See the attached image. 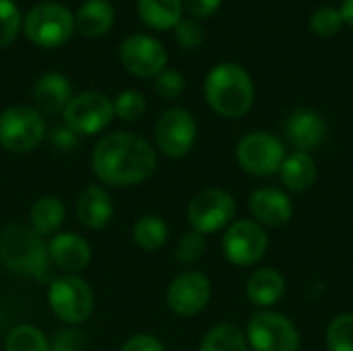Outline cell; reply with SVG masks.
<instances>
[{
	"instance_id": "1",
	"label": "cell",
	"mask_w": 353,
	"mask_h": 351,
	"mask_svg": "<svg viewBox=\"0 0 353 351\" xmlns=\"http://www.w3.org/2000/svg\"><path fill=\"white\" fill-rule=\"evenodd\" d=\"M93 174L108 186H137L149 180L157 168L151 143L132 132H110L93 147Z\"/></svg>"
},
{
	"instance_id": "2",
	"label": "cell",
	"mask_w": 353,
	"mask_h": 351,
	"mask_svg": "<svg viewBox=\"0 0 353 351\" xmlns=\"http://www.w3.org/2000/svg\"><path fill=\"white\" fill-rule=\"evenodd\" d=\"M205 99L223 118H242L254 103V83L246 68L234 62L217 64L205 79Z\"/></svg>"
},
{
	"instance_id": "3",
	"label": "cell",
	"mask_w": 353,
	"mask_h": 351,
	"mask_svg": "<svg viewBox=\"0 0 353 351\" xmlns=\"http://www.w3.org/2000/svg\"><path fill=\"white\" fill-rule=\"evenodd\" d=\"M48 244L29 225L12 223L0 234V263L17 275L41 277L48 267Z\"/></svg>"
},
{
	"instance_id": "4",
	"label": "cell",
	"mask_w": 353,
	"mask_h": 351,
	"mask_svg": "<svg viewBox=\"0 0 353 351\" xmlns=\"http://www.w3.org/2000/svg\"><path fill=\"white\" fill-rule=\"evenodd\" d=\"M23 29L35 46L60 48L74 33V17L60 2H39L25 14Z\"/></svg>"
},
{
	"instance_id": "5",
	"label": "cell",
	"mask_w": 353,
	"mask_h": 351,
	"mask_svg": "<svg viewBox=\"0 0 353 351\" xmlns=\"http://www.w3.org/2000/svg\"><path fill=\"white\" fill-rule=\"evenodd\" d=\"M46 137L43 116L25 103L6 108L0 114V147L10 153H29Z\"/></svg>"
},
{
	"instance_id": "6",
	"label": "cell",
	"mask_w": 353,
	"mask_h": 351,
	"mask_svg": "<svg viewBox=\"0 0 353 351\" xmlns=\"http://www.w3.org/2000/svg\"><path fill=\"white\" fill-rule=\"evenodd\" d=\"M48 304L52 312L66 325H83L95 306L91 285L79 275H62L50 283Z\"/></svg>"
},
{
	"instance_id": "7",
	"label": "cell",
	"mask_w": 353,
	"mask_h": 351,
	"mask_svg": "<svg viewBox=\"0 0 353 351\" xmlns=\"http://www.w3.org/2000/svg\"><path fill=\"white\" fill-rule=\"evenodd\" d=\"M246 341L254 351H298L302 345L294 321L273 310L252 314L246 327Z\"/></svg>"
},
{
	"instance_id": "8",
	"label": "cell",
	"mask_w": 353,
	"mask_h": 351,
	"mask_svg": "<svg viewBox=\"0 0 353 351\" xmlns=\"http://www.w3.org/2000/svg\"><path fill=\"white\" fill-rule=\"evenodd\" d=\"M236 159L246 174L256 178H269L279 172L285 159V147L275 134L254 130L242 137L236 145Z\"/></svg>"
},
{
	"instance_id": "9",
	"label": "cell",
	"mask_w": 353,
	"mask_h": 351,
	"mask_svg": "<svg viewBox=\"0 0 353 351\" xmlns=\"http://www.w3.org/2000/svg\"><path fill=\"white\" fill-rule=\"evenodd\" d=\"M221 248L234 267H252L267 254L269 236L254 219H238L225 228Z\"/></svg>"
},
{
	"instance_id": "10",
	"label": "cell",
	"mask_w": 353,
	"mask_h": 351,
	"mask_svg": "<svg viewBox=\"0 0 353 351\" xmlns=\"http://www.w3.org/2000/svg\"><path fill=\"white\" fill-rule=\"evenodd\" d=\"M62 116L72 134L91 137L101 132L114 120V101L99 91H85L68 101Z\"/></svg>"
},
{
	"instance_id": "11",
	"label": "cell",
	"mask_w": 353,
	"mask_h": 351,
	"mask_svg": "<svg viewBox=\"0 0 353 351\" xmlns=\"http://www.w3.org/2000/svg\"><path fill=\"white\" fill-rule=\"evenodd\" d=\"M236 217V201L221 188H207L199 192L188 205V221L194 232L203 236L225 230Z\"/></svg>"
},
{
	"instance_id": "12",
	"label": "cell",
	"mask_w": 353,
	"mask_h": 351,
	"mask_svg": "<svg viewBox=\"0 0 353 351\" xmlns=\"http://www.w3.org/2000/svg\"><path fill=\"white\" fill-rule=\"evenodd\" d=\"M155 143L165 157H184L196 143L194 116L184 108L165 110L155 122Z\"/></svg>"
},
{
	"instance_id": "13",
	"label": "cell",
	"mask_w": 353,
	"mask_h": 351,
	"mask_svg": "<svg viewBox=\"0 0 353 351\" xmlns=\"http://www.w3.org/2000/svg\"><path fill=\"white\" fill-rule=\"evenodd\" d=\"M209 300H211V281L201 271L180 273L178 277L172 279L165 292L168 308L182 319H190L203 312Z\"/></svg>"
},
{
	"instance_id": "14",
	"label": "cell",
	"mask_w": 353,
	"mask_h": 351,
	"mask_svg": "<svg viewBox=\"0 0 353 351\" xmlns=\"http://www.w3.org/2000/svg\"><path fill=\"white\" fill-rule=\"evenodd\" d=\"M120 60L130 74L139 79H149L157 77L165 68L168 52L159 39L145 33H134L122 41Z\"/></svg>"
},
{
	"instance_id": "15",
	"label": "cell",
	"mask_w": 353,
	"mask_h": 351,
	"mask_svg": "<svg viewBox=\"0 0 353 351\" xmlns=\"http://www.w3.org/2000/svg\"><path fill=\"white\" fill-rule=\"evenodd\" d=\"M283 132H285V139L296 147V151L310 153L327 141L329 126H327V120L316 110L298 108L296 112L288 116Z\"/></svg>"
},
{
	"instance_id": "16",
	"label": "cell",
	"mask_w": 353,
	"mask_h": 351,
	"mask_svg": "<svg viewBox=\"0 0 353 351\" xmlns=\"http://www.w3.org/2000/svg\"><path fill=\"white\" fill-rule=\"evenodd\" d=\"M48 259L64 275H79L91 263V246L74 232H58L48 242Z\"/></svg>"
},
{
	"instance_id": "17",
	"label": "cell",
	"mask_w": 353,
	"mask_h": 351,
	"mask_svg": "<svg viewBox=\"0 0 353 351\" xmlns=\"http://www.w3.org/2000/svg\"><path fill=\"white\" fill-rule=\"evenodd\" d=\"M248 209H250L254 221L261 225H267V228H281V225L290 223V219L294 215L292 199L283 190L271 188V186L252 190L248 197Z\"/></svg>"
},
{
	"instance_id": "18",
	"label": "cell",
	"mask_w": 353,
	"mask_h": 351,
	"mask_svg": "<svg viewBox=\"0 0 353 351\" xmlns=\"http://www.w3.org/2000/svg\"><path fill=\"white\" fill-rule=\"evenodd\" d=\"M72 99V85L62 72H46L33 85V101L37 112L56 116L66 110L68 101Z\"/></svg>"
},
{
	"instance_id": "19",
	"label": "cell",
	"mask_w": 353,
	"mask_h": 351,
	"mask_svg": "<svg viewBox=\"0 0 353 351\" xmlns=\"http://www.w3.org/2000/svg\"><path fill=\"white\" fill-rule=\"evenodd\" d=\"M114 215L110 192L101 184L87 186L77 199V217L89 230H103Z\"/></svg>"
},
{
	"instance_id": "20",
	"label": "cell",
	"mask_w": 353,
	"mask_h": 351,
	"mask_svg": "<svg viewBox=\"0 0 353 351\" xmlns=\"http://www.w3.org/2000/svg\"><path fill=\"white\" fill-rule=\"evenodd\" d=\"M285 294V277L277 269H259L250 275L246 283L248 300L259 308L275 306Z\"/></svg>"
},
{
	"instance_id": "21",
	"label": "cell",
	"mask_w": 353,
	"mask_h": 351,
	"mask_svg": "<svg viewBox=\"0 0 353 351\" xmlns=\"http://www.w3.org/2000/svg\"><path fill=\"white\" fill-rule=\"evenodd\" d=\"M116 10L110 0H87L74 14V29L85 37H99L114 25Z\"/></svg>"
},
{
	"instance_id": "22",
	"label": "cell",
	"mask_w": 353,
	"mask_h": 351,
	"mask_svg": "<svg viewBox=\"0 0 353 351\" xmlns=\"http://www.w3.org/2000/svg\"><path fill=\"white\" fill-rule=\"evenodd\" d=\"M279 176H281V182L288 190L304 192L316 182L319 168H316V161L310 153L294 151V153L285 155V159L279 168Z\"/></svg>"
},
{
	"instance_id": "23",
	"label": "cell",
	"mask_w": 353,
	"mask_h": 351,
	"mask_svg": "<svg viewBox=\"0 0 353 351\" xmlns=\"http://www.w3.org/2000/svg\"><path fill=\"white\" fill-rule=\"evenodd\" d=\"M64 215H66V209L58 197H52V194L39 197L29 209V228L41 238L56 234L60 225L64 223Z\"/></svg>"
},
{
	"instance_id": "24",
	"label": "cell",
	"mask_w": 353,
	"mask_h": 351,
	"mask_svg": "<svg viewBox=\"0 0 353 351\" xmlns=\"http://www.w3.org/2000/svg\"><path fill=\"white\" fill-rule=\"evenodd\" d=\"M141 21L157 31L176 27L182 21V0H139L137 2Z\"/></svg>"
},
{
	"instance_id": "25",
	"label": "cell",
	"mask_w": 353,
	"mask_h": 351,
	"mask_svg": "<svg viewBox=\"0 0 353 351\" xmlns=\"http://www.w3.org/2000/svg\"><path fill=\"white\" fill-rule=\"evenodd\" d=\"M170 238V228L159 215H143L132 228V240L139 248L147 252L159 250Z\"/></svg>"
},
{
	"instance_id": "26",
	"label": "cell",
	"mask_w": 353,
	"mask_h": 351,
	"mask_svg": "<svg viewBox=\"0 0 353 351\" xmlns=\"http://www.w3.org/2000/svg\"><path fill=\"white\" fill-rule=\"evenodd\" d=\"M199 351H248L246 333L232 323H219L203 337Z\"/></svg>"
},
{
	"instance_id": "27",
	"label": "cell",
	"mask_w": 353,
	"mask_h": 351,
	"mask_svg": "<svg viewBox=\"0 0 353 351\" xmlns=\"http://www.w3.org/2000/svg\"><path fill=\"white\" fill-rule=\"evenodd\" d=\"M4 351H50V341L37 327L19 325L6 335Z\"/></svg>"
},
{
	"instance_id": "28",
	"label": "cell",
	"mask_w": 353,
	"mask_h": 351,
	"mask_svg": "<svg viewBox=\"0 0 353 351\" xmlns=\"http://www.w3.org/2000/svg\"><path fill=\"white\" fill-rule=\"evenodd\" d=\"M327 350L353 351V312L335 317L327 327Z\"/></svg>"
},
{
	"instance_id": "29",
	"label": "cell",
	"mask_w": 353,
	"mask_h": 351,
	"mask_svg": "<svg viewBox=\"0 0 353 351\" xmlns=\"http://www.w3.org/2000/svg\"><path fill=\"white\" fill-rule=\"evenodd\" d=\"M145 112H147V99L143 93L134 89H126L114 99V116H118L124 122H137L145 116Z\"/></svg>"
},
{
	"instance_id": "30",
	"label": "cell",
	"mask_w": 353,
	"mask_h": 351,
	"mask_svg": "<svg viewBox=\"0 0 353 351\" xmlns=\"http://www.w3.org/2000/svg\"><path fill=\"white\" fill-rule=\"evenodd\" d=\"M207 250V240L201 232H186L180 236L178 244H176V261L180 265H194L205 257Z\"/></svg>"
},
{
	"instance_id": "31",
	"label": "cell",
	"mask_w": 353,
	"mask_h": 351,
	"mask_svg": "<svg viewBox=\"0 0 353 351\" xmlns=\"http://www.w3.org/2000/svg\"><path fill=\"white\" fill-rule=\"evenodd\" d=\"M21 29V12L12 0H0V50L8 48Z\"/></svg>"
},
{
	"instance_id": "32",
	"label": "cell",
	"mask_w": 353,
	"mask_h": 351,
	"mask_svg": "<svg viewBox=\"0 0 353 351\" xmlns=\"http://www.w3.org/2000/svg\"><path fill=\"white\" fill-rule=\"evenodd\" d=\"M310 27L321 37H331V35L339 33L341 27H343V19H341L339 8L327 6V4L325 6H319L312 12V17H310Z\"/></svg>"
},
{
	"instance_id": "33",
	"label": "cell",
	"mask_w": 353,
	"mask_h": 351,
	"mask_svg": "<svg viewBox=\"0 0 353 351\" xmlns=\"http://www.w3.org/2000/svg\"><path fill=\"white\" fill-rule=\"evenodd\" d=\"M184 87H186L184 74L174 68H163L155 77V91L163 99H178L184 93Z\"/></svg>"
},
{
	"instance_id": "34",
	"label": "cell",
	"mask_w": 353,
	"mask_h": 351,
	"mask_svg": "<svg viewBox=\"0 0 353 351\" xmlns=\"http://www.w3.org/2000/svg\"><path fill=\"white\" fill-rule=\"evenodd\" d=\"M174 29H176L174 31L176 41L186 50H196L205 41V35H207L205 27L196 19H182Z\"/></svg>"
},
{
	"instance_id": "35",
	"label": "cell",
	"mask_w": 353,
	"mask_h": 351,
	"mask_svg": "<svg viewBox=\"0 0 353 351\" xmlns=\"http://www.w3.org/2000/svg\"><path fill=\"white\" fill-rule=\"evenodd\" d=\"M87 339L79 331H62L54 343L50 345V351H85Z\"/></svg>"
},
{
	"instance_id": "36",
	"label": "cell",
	"mask_w": 353,
	"mask_h": 351,
	"mask_svg": "<svg viewBox=\"0 0 353 351\" xmlns=\"http://www.w3.org/2000/svg\"><path fill=\"white\" fill-rule=\"evenodd\" d=\"M120 351H165L163 350V343L149 335V333H139V335H132Z\"/></svg>"
},
{
	"instance_id": "37",
	"label": "cell",
	"mask_w": 353,
	"mask_h": 351,
	"mask_svg": "<svg viewBox=\"0 0 353 351\" xmlns=\"http://www.w3.org/2000/svg\"><path fill=\"white\" fill-rule=\"evenodd\" d=\"M182 4L192 17L207 19L217 12V8L221 6V0H182Z\"/></svg>"
},
{
	"instance_id": "38",
	"label": "cell",
	"mask_w": 353,
	"mask_h": 351,
	"mask_svg": "<svg viewBox=\"0 0 353 351\" xmlns=\"http://www.w3.org/2000/svg\"><path fill=\"white\" fill-rule=\"evenodd\" d=\"M339 12H341L343 23H347V25H352L353 27V0H343Z\"/></svg>"
}]
</instances>
